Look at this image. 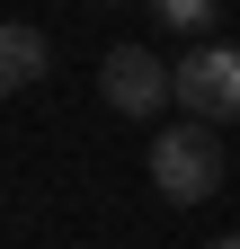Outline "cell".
Returning <instances> with one entry per match:
<instances>
[{"mask_svg":"<svg viewBox=\"0 0 240 249\" xmlns=\"http://www.w3.org/2000/svg\"><path fill=\"white\" fill-rule=\"evenodd\" d=\"M214 249H240V231H223V240H214Z\"/></svg>","mask_w":240,"mask_h":249,"instance_id":"cell-6","label":"cell"},{"mask_svg":"<svg viewBox=\"0 0 240 249\" xmlns=\"http://www.w3.org/2000/svg\"><path fill=\"white\" fill-rule=\"evenodd\" d=\"M98 89H107L116 116H160V107L178 98V71H169L152 45H116V53L98 62Z\"/></svg>","mask_w":240,"mask_h":249,"instance_id":"cell-3","label":"cell"},{"mask_svg":"<svg viewBox=\"0 0 240 249\" xmlns=\"http://www.w3.org/2000/svg\"><path fill=\"white\" fill-rule=\"evenodd\" d=\"M45 71H53V45H45V27L9 18V27H0V89H9V98H27V89H36Z\"/></svg>","mask_w":240,"mask_h":249,"instance_id":"cell-4","label":"cell"},{"mask_svg":"<svg viewBox=\"0 0 240 249\" xmlns=\"http://www.w3.org/2000/svg\"><path fill=\"white\" fill-rule=\"evenodd\" d=\"M178 107L205 124H240V45H187L178 62Z\"/></svg>","mask_w":240,"mask_h":249,"instance_id":"cell-2","label":"cell"},{"mask_svg":"<svg viewBox=\"0 0 240 249\" xmlns=\"http://www.w3.org/2000/svg\"><path fill=\"white\" fill-rule=\"evenodd\" d=\"M152 187L169 205H205V196H223V134L205 116L187 124H160L152 134Z\"/></svg>","mask_w":240,"mask_h":249,"instance_id":"cell-1","label":"cell"},{"mask_svg":"<svg viewBox=\"0 0 240 249\" xmlns=\"http://www.w3.org/2000/svg\"><path fill=\"white\" fill-rule=\"evenodd\" d=\"M214 9H223V0H152V18L169 27V36H205V27H214Z\"/></svg>","mask_w":240,"mask_h":249,"instance_id":"cell-5","label":"cell"}]
</instances>
